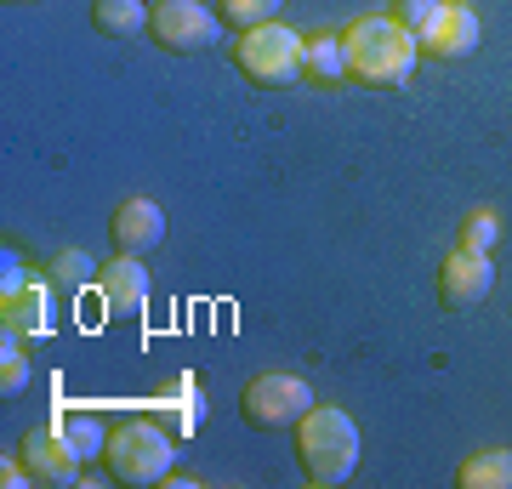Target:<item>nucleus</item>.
<instances>
[{
	"mask_svg": "<svg viewBox=\"0 0 512 489\" xmlns=\"http://www.w3.org/2000/svg\"><path fill=\"white\" fill-rule=\"evenodd\" d=\"M109 234H114V245H120L126 256H148L165 239V211L148 200V194H131V200L114 205Z\"/></svg>",
	"mask_w": 512,
	"mask_h": 489,
	"instance_id": "1a4fd4ad",
	"label": "nucleus"
},
{
	"mask_svg": "<svg viewBox=\"0 0 512 489\" xmlns=\"http://www.w3.org/2000/svg\"><path fill=\"white\" fill-rule=\"evenodd\" d=\"M103 461H109V472L120 478V484L148 489V484H165V478H171V467H177V444H171V433H165V421L131 416V421H120V427L109 433Z\"/></svg>",
	"mask_w": 512,
	"mask_h": 489,
	"instance_id": "7ed1b4c3",
	"label": "nucleus"
},
{
	"mask_svg": "<svg viewBox=\"0 0 512 489\" xmlns=\"http://www.w3.org/2000/svg\"><path fill=\"white\" fill-rule=\"evenodd\" d=\"M23 478H29V467H12V461L0 467V484H6V489H12V484H23Z\"/></svg>",
	"mask_w": 512,
	"mask_h": 489,
	"instance_id": "5701e85b",
	"label": "nucleus"
},
{
	"mask_svg": "<svg viewBox=\"0 0 512 489\" xmlns=\"http://www.w3.org/2000/svg\"><path fill=\"white\" fill-rule=\"evenodd\" d=\"M302 80H313V86H342L348 80V46H342V35L302 40Z\"/></svg>",
	"mask_w": 512,
	"mask_h": 489,
	"instance_id": "ddd939ff",
	"label": "nucleus"
},
{
	"mask_svg": "<svg viewBox=\"0 0 512 489\" xmlns=\"http://www.w3.org/2000/svg\"><path fill=\"white\" fill-rule=\"evenodd\" d=\"M478 46V18H473V6H461V0H450L439 12V23L421 35V52L427 57H439V63H450V57H467Z\"/></svg>",
	"mask_w": 512,
	"mask_h": 489,
	"instance_id": "f8f14e48",
	"label": "nucleus"
},
{
	"mask_svg": "<svg viewBox=\"0 0 512 489\" xmlns=\"http://www.w3.org/2000/svg\"><path fill=\"white\" fill-rule=\"evenodd\" d=\"M57 427H63V438L74 444V455H80L86 467H92V461H103V450H109V433H103V421H97V416H63Z\"/></svg>",
	"mask_w": 512,
	"mask_h": 489,
	"instance_id": "f3484780",
	"label": "nucleus"
},
{
	"mask_svg": "<svg viewBox=\"0 0 512 489\" xmlns=\"http://www.w3.org/2000/svg\"><path fill=\"white\" fill-rule=\"evenodd\" d=\"M92 29L103 40H137L148 29L143 0H92Z\"/></svg>",
	"mask_w": 512,
	"mask_h": 489,
	"instance_id": "4468645a",
	"label": "nucleus"
},
{
	"mask_svg": "<svg viewBox=\"0 0 512 489\" xmlns=\"http://www.w3.org/2000/svg\"><path fill=\"white\" fill-rule=\"evenodd\" d=\"M160 421L171 427V433H200V427H205V393H200V381L177 376L171 399L160 404Z\"/></svg>",
	"mask_w": 512,
	"mask_h": 489,
	"instance_id": "2eb2a0df",
	"label": "nucleus"
},
{
	"mask_svg": "<svg viewBox=\"0 0 512 489\" xmlns=\"http://www.w3.org/2000/svg\"><path fill=\"white\" fill-rule=\"evenodd\" d=\"M342 46H348V80L359 86H404L421 57V40L399 18H359Z\"/></svg>",
	"mask_w": 512,
	"mask_h": 489,
	"instance_id": "f03ea898",
	"label": "nucleus"
},
{
	"mask_svg": "<svg viewBox=\"0 0 512 489\" xmlns=\"http://www.w3.org/2000/svg\"><path fill=\"white\" fill-rule=\"evenodd\" d=\"M296 455H302V472H308L313 489L348 484L353 467H359V427H353V416L336 410V404H313L308 416L296 421Z\"/></svg>",
	"mask_w": 512,
	"mask_h": 489,
	"instance_id": "f257e3e1",
	"label": "nucleus"
},
{
	"mask_svg": "<svg viewBox=\"0 0 512 489\" xmlns=\"http://www.w3.org/2000/svg\"><path fill=\"white\" fill-rule=\"evenodd\" d=\"M285 0H222V18L234 29H256V23H274V12Z\"/></svg>",
	"mask_w": 512,
	"mask_h": 489,
	"instance_id": "412c9836",
	"label": "nucleus"
},
{
	"mask_svg": "<svg viewBox=\"0 0 512 489\" xmlns=\"http://www.w3.org/2000/svg\"><path fill=\"white\" fill-rule=\"evenodd\" d=\"M444 6H450V0H399V12H393V18L404 23V29H410V35H427V29H433V23H439V12Z\"/></svg>",
	"mask_w": 512,
	"mask_h": 489,
	"instance_id": "4be33fe9",
	"label": "nucleus"
},
{
	"mask_svg": "<svg viewBox=\"0 0 512 489\" xmlns=\"http://www.w3.org/2000/svg\"><path fill=\"white\" fill-rule=\"evenodd\" d=\"M234 69L262 91H285L291 80H302V35L285 23H256L239 35Z\"/></svg>",
	"mask_w": 512,
	"mask_h": 489,
	"instance_id": "20e7f679",
	"label": "nucleus"
},
{
	"mask_svg": "<svg viewBox=\"0 0 512 489\" xmlns=\"http://www.w3.org/2000/svg\"><path fill=\"white\" fill-rule=\"evenodd\" d=\"M461 489H512V450H478L456 472Z\"/></svg>",
	"mask_w": 512,
	"mask_h": 489,
	"instance_id": "dca6fc26",
	"label": "nucleus"
},
{
	"mask_svg": "<svg viewBox=\"0 0 512 489\" xmlns=\"http://www.w3.org/2000/svg\"><path fill=\"white\" fill-rule=\"evenodd\" d=\"M52 279H57L63 290H80L86 279H97V262H92L86 251H74V245H69V251L52 256Z\"/></svg>",
	"mask_w": 512,
	"mask_h": 489,
	"instance_id": "aec40b11",
	"label": "nucleus"
},
{
	"mask_svg": "<svg viewBox=\"0 0 512 489\" xmlns=\"http://www.w3.org/2000/svg\"><path fill=\"white\" fill-rule=\"evenodd\" d=\"M12 6H35V0H12Z\"/></svg>",
	"mask_w": 512,
	"mask_h": 489,
	"instance_id": "b1692460",
	"label": "nucleus"
},
{
	"mask_svg": "<svg viewBox=\"0 0 512 489\" xmlns=\"http://www.w3.org/2000/svg\"><path fill=\"white\" fill-rule=\"evenodd\" d=\"M23 467H29V478L46 489H63L80 478V455H74V444L63 438V427H35V433L23 438Z\"/></svg>",
	"mask_w": 512,
	"mask_h": 489,
	"instance_id": "6e6552de",
	"label": "nucleus"
},
{
	"mask_svg": "<svg viewBox=\"0 0 512 489\" xmlns=\"http://www.w3.org/2000/svg\"><path fill=\"white\" fill-rule=\"evenodd\" d=\"M0 325L23 336V342H40L52 336V290L46 285H18L12 296H0Z\"/></svg>",
	"mask_w": 512,
	"mask_h": 489,
	"instance_id": "9b49d317",
	"label": "nucleus"
},
{
	"mask_svg": "<svg viewBox=\"0 0 512 489\" xmlns=\"http://www.w3.org/2000/svg\"><path fill=\"white\" fill-rule=\"evenodd\" d=\"M18 342L23 336H12V330H6V342H0V393H6V399L29 387V359H23Z\"/></svg>",
	"mask_w": 512,
	"mask_h": 489,
	"instance_id": "6ab92c4d",
	"label": "nucleus"
},
{
	"mask_svg": "<svg viewBox=\"0 0 512 489\" xmlns=\"http://www.w3.org/2000/svg\"><path fill=\"white\" fill-rule=\"evenodd\" d=\"M308 410H313V387L302 376H291V370H262L239 393V416L251 421V427H262V433H285Z\"/></svg>",
	"mask_w": 512,
	"mask_h": 489,
	"instance_id": "39448f33",
	"label": "nucleus"
},
{
	"mask_svg": "<svg viewBox=\"0 0 512 489\" xmlns=\"http://www.w3.org/2000/svg\"><path fill=\"white\" fill-rule=\"evenodd\" d=\"M490 285H495V262L484 251H450L444 256V268H439V302L444 308H478L484 296H490Z\"/></svg>",
	"mask_w": 512,
	"mask_h": 489,
	"instance_id": "0eeeda50",
	"label": "nucleus"
},
{
	"mask_svg": "<svg viewBox=\"0 0 512 489\" xmlns=\"http://www.w3.org/2000/svg\"><path fill=\"white\" fill-rule=\"evenodd\" d=\"M97 290H103V308L109 313H143L148 308V268L143 256H120L97 268Z\"/></svg>",
	"mask_w": 512,
	"mask_h": 489,
	"instance_id": "9d476101",
	"label": "nucleus"
},
{
	"mask_svg": "<svg viewBox=\"0 0 512 489\" xmlns=\"http://www.w3.org/2000/svg\"><path fill=\"white\" fill-rule=\"evenodd\" d=\"M148 35L160 52H205V46H217V12H205L200 0H160L148 12Z\"/></svg>",
	"mask_w": 512,
	"mask_h": 489,
	"instance_id": "423d86ee",
	"label": "nucleus"
},
{
	"mask_svg": "<svg viewBox=\"0 0 512 489\" xmlns=\"http://www.w3.org/2000/svg\"><path fill=\"white\" fill-rule=\"evenodd\" d=\"M495 239H501V217H495V211H467V217H461V251H484L490 256L495 251Z\"/></svg>",
	"mask_w": 512,
	"mask_h": 489,
	"instance_id": "a211bd4d",
	"label": "nucleus"
}]
</instances>
